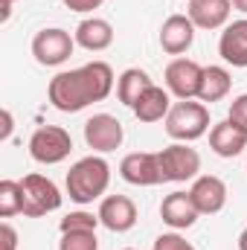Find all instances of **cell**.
<instances>
[{
    "label": "cell",
    "mask_w": 247,
    "mask_h": 250,
    "mask_svg": "<svg viewBox=\"0 0 247 250\" xmlns=\"http://www.w3.org/2000/svg\"><path fill=\"white\" fill-rule=\"evenodd\" d=\"M114 90V70L108 62H90L76 70H64L59 73L50 87L47 96L53 102V108H59L64 114H79L93 102L108 99Z\"/></svg>",
    "instance_id": "obj_1"
},
{
    "label": "cell",
    "mask_w": 247,
    "mask_h": 250,
    "mask_svg": "<svg viewBox=\"0 0 247 250\" xmlns=\"http://www.w3.org/2000/svg\"><path fill=\"white\" fill-rule=\"evenodd\" d=\"M64 184H67L70 201H76V204H90V201H96V198L105 195V189L111 184V166H108V160H102V157H96V154L82 157L79 163L70 166Z\"/></svg>",
    "instance_id": "obj_2"
},
{
    "label": "cell",
    "mask_w": 247,
    "mask_h": 250,
    "mask_svg": "<svg viewBox=\"0 0 247 250\" xmlns=\"http://www.w3.org/2000/svg\"><path fill=\"white\" fill-rule=\"evenodd\" d=\"M209 131V108L204 102H192L181 99L172 105V111L166 114V134L178 143H192L201 140Z\"/></svg>",
    "instance_id": "obj_3"
},
{
    "label": "cell",
    "mask_w": 247,
    "mask_h": 250,
    "mask_svg": "<svg viewBox=\"0 0 247 250\" xmlns=\"http://www.w3.org/2000/svg\"><path fill=\"white\" fill-rule=\"evenodd\" d=\"M70 151H73V137H70V131H64L62 125H41L29 137V154L41 166L62 163V160L70 157Z\"/></svg>",
    "instance_id": "obj_4"
},
{
    "label": "cell",
    "mask_w": 247,
    "mask_h": 250,
    "mask_svg": "<svg viewBox=\"0 0 247 250\" xmlns=\"http://www.w3.org/2000/svg\"><path fill=\"white\" fill-rule=\"evenodd\" d=\"M21 189H23V215L26 218H41L62 207V192L47 175H38V172L26 175L21 181Z\"/></svg>",
    "instance_id": "obj_5"
},
{
    "label": "cell",
    "mask_w": 247,
    "mask_h": 250,
    "mask_svg": "<svg viewBox=\"0 0 247 250\" xmlns=\"http://www.w3.org/2000/svg\"><path fill=\"white\" fill-rule=\"evenodd\" d=\"M157 160H160L166 184H184V181L198 178V172H201V154L195 148H189L186 143H172V146L160 148Z\"/></svg>",
    "instance_id": "obj_6"
},
{
    "label": "cell",
    "mask_w": 247,
    "mask_h": 250,
    "mask_svg": "<svg viewBox=\"0 0 247 250\" xmlns=\"http://www.w3.org/2000/svg\"><path fill=\"white\" fill-rule=\"evenodd\" d=\"M73 47H76V38L67 32V29H41L35 38H32V56L35 62L44 64V67H59L73 56Z\"/></svg>",
    "instance_id": "obj_7"
},
{
    "label": "cell",
    "mask_w": 247,
    "mask_h": 250,
    "mask_svg": "<svg viewBox=\"0 0 247 250\" xmlns=\"http://www.w3.org/2000/svg\"><path fill=\"white\" fill-rule=\"evenodd\" d=\"M120 175H123L125 184H131V187H157V184H166L160 160H157V151L125 154L123 163H120Z\"/></svg>",
    "instance_id": "obj_8"
},
{
    "label": "cell",
    "mask_w": 247,
    "mask_h": 250,
    "mask_svg": "<svg viewBox=\"0 0 247 250\" xmlns=\"http://www.w3.org/2000/svg\"><path fill=\"white\" fill-rule=\"evenodd\" d=\"M123 123L111 114H93L87 123H84V143L99 151V154H108V151H117L123 146Z\"/></svg>",
    "instance_id": "obj_9"
},
{
    "label": "cell",
    "mask_w": 247,
    "mask_h": 250,
    "mask_svg": "<svg viewBox=\"0 0 247 250\" xmlns=\"http://www.w3.org/2000/svg\"><path fill=\"white\" fill-rule=\"evenodd\" d=\"M204 67L192 59H175L166 67V90L178 99H198Z\"/></svg>",
    "instance_id": "obj_10"
},
{
    "label": "cell",
    "mask_w": 247,
    "mask_h": 250,
    "mask_svg": "<svg viewBox=\"0 0 247 250\" xmlns=\"http://www.w3.org/2000/svg\"><path fill=\"white\" fill-rule=\"evenodd\" d=\"M99 221L111 233H128L137 224V204L128 195H108L99 204Z\"/></svg>",
    "instance_id": "obj_11"
},
{
    "label": "cell",
    "mask_w": 247,
    "mask_h": 250,
    "mask_svg": "<svg viewBox=\"0 0 247 250\" xmlns=\"http://www.w3.org/2000/svg\"><path fill=\"white\" fill-rule=\"evenodd\" d=\"M189 195H192V204L198 207L201 215H215L227 204V184L215 175H201V178H195Z\"/></svg>",
    "instance_id": "obj_12"
},
{
    "label": "cell",
    "mask_w": 247,
    "mask_h": 250,
    "mask_svg": "<svg viewBox=\"0 0 247 250\" xmlns=\"http://www.w3.org/2000/svg\"><path fill=\"white\" fill-rule=\"evenodd\" d=\"M195 23L189 21V15H169L160 26V47L169 56H184L195 41Z\"/></svg>",
    "instance_id": "obj_13"
},
{
    "label": "cell",
    "mask_w": 247,
    "mask_h": 250,
    "mask_svg": "<svg viewBox=\"0 0 247 250\" xmlns=\"http://www.w3.org/2000/svg\"><path fill=\"white\" fill-rule=\"evenodd\" d=\"M209 148L218 157H239L247 148V131L233 120H221L209 128Z\"/></svg>",
    "instance_id": "obj_14"
},
{
    "label": "cell",
    "mask_w": 247,
    "mask_h": 250,
    "mask_svg": "<svg viewBox=\"0 0 247 250\" xmlns=\"http://www.w3.org/2000/svg\"><path fill=\"white\" fill-rule=\"evenodd\" d=\"M198 207L192 204V195L189 192H172L163 198L160 204V218L172 227V230H189L195 221H198Z\"/></svg>",
    "instance_id": "obj_15"
},
{
    "label": "cell",
    "mask_w": 247,
    "mask_h": 250,
    "mask_svg": "<svg viewBox=\"0 0 247 250\" xmlns=\"http://www.w3.org/2000/svg\"><path fill=\"white\" fill-rule=\"evenodd\" d=\"M218 56L233 67H247V18L224 26L218 38Z\"/></svg>",
    "instance_id": "obj_16"
},
{
    "label": "cell",
    "mask_w": 247,
    "mask_h": 250,
    "mask_svg": "<svg viewBox=\"0 0 247 250\" xmlns=\"http://www.w3.org/2000/svg\"><path fill=\"white\" fill-rule=\"evenodd\" d=\"M233 12L230 0H189V21L198 29H221L227 26Z\"/></svg>",
    "instance_id": "obj_17"
},
{
    "label": "cell",
    "mask_w": 247,
    "mask_h": 250,
    "mask_svg": "<svg viewBox=\"0 0 247 250\" xmlns=\"http://www.w3.org/2000/svg\"><path fill=\"white\" fill-rule=\"evenodd\" d=\"M73 38H76L79 47H84L90 53H102V50H108L114 44V26L105 18H84L76 26Z\"/></svg>",
    "instance_id": "obj_18"
},
{
    "label": "cell",
    "mask_w": 247,
    "mask_h": 250,
    "mask_svg": "<svg viewBox=\"0 0 247 250\" xmlns=\"http://www.w3.org/2000/svg\"><path fill=\"white\" fill-rule=\"evenodd\" d=\"M131 111H134V117H137L140 123H157V120H166V114L172 111L169 90H163V87L151 84V87L137 99V105H134Z\"/></svg>",
    "instance_id": "obj_19"
},
{
    "label": "cell",
    "mask_w": 247,
    "mask_h": 250,
    "mask_svg": "<svg viewBox=\"0 0 247 250\" xmlns=\"http://www.w3.org/2000/svg\"><path fill=\"white\" fill-rule=\"evenodd\" d=\"M154 82H151V76L145 73V70H140V67H128L123 76L117 79V99L128 105V108H134L137 105V99L151 87Z\"/></svg>",
    "instance_id": "obj_20"
},
{
    "label": "cell",
    "mask_w": 247,
    "mask_h": 250,
    "mask_svg": "<svg viewBox=\"0 0 247 250\" xmlns=\"http://www.w3.org/2000/svg\"><path fill=\"white\" fill-rule=\"evenodd\" d=\"M230 87H233V79H230V73L224 70V67H218V64H209V67H204V79H201V93H198V99L206 105H212V102H221L227 93H230Z\"/></svg>",
    "instance_id": "obj_21"
},
{
    "label": "cell",
    "mask_w": 247,
    "mask_h": 250,
    "mask_svg": "<svg viewBox=\"0 0 247 250\" xmlns=\"http://www.w3.org/2000/svg\"><path fill=\"white\" fill-rule=\"evenodd\" d=\"M18 212H23L21 181H0V218H12Z\"/></svg>",
    "instance_id": "obj_22"
},
{
    "label": "cell",
    "mask_w": 247,
    "mask_h": 250,
    "mask_svg": "<svg viewBox=\"0 0 247 250\" xmlns=\"http://www.w3.org/2000/svg\"><path fill=\"white\" fill-rule=\"evenodd\" d=\"M102 221H99V215H93V212H70V215H64L62 218V233H96V227H99Z\"/></svg>",
    "instance_id": "obj_23"
},
{
    "label": "cell",
    "mask_w": 247,
    "mask_h": 250,
    "mask_svg": "<svg viewBox=\"0 0 247 250\" xmlns=\"http://www.w3.org/2000/svg\"><path fill=\"white\" fill-rule=\"evenodd\" d=\"M59 250H99L96 233H62Z\"/></svg>",
    "instance_id": "obj_24"
},
{
    "label": "cell",
    "mask_w": 247,
    "mask_h": 250,
    "mask_svg": "<svg viewBox=\"0 0 247 250\" xmlns=\"http://www.w3.org/2000/svg\"><path fill=\"white\" fill-rule=\"evenodd\" d=\"M154 250H195V248L178 233H163V236L154 239Z\"/></svg>",
    "instance_id": "obj_25"
},
{
    "label": "cell",
    "mask_w": 247,
    "mask_h": 250,
    "mask_svg": "<svg viewBox=\"0 0 247 250\" xmlns=\"http://www.w3.org/2000/svg\"><path fill=\"white\" fill-rule=\"evenodd\" d=\"M227 120H233L236 125H242V128L247 131V93H242V96H236V99H233Z\"/></svg>",
    "instance_id": "obj_26"
},
{
    "label": "cell",
    "mask_w": 247,
    "mask_h": 250,
    "mask_svg": "<svg viewBox=\"0 0 247 250\" xmlns=\"http://www.w3.org/2000/svg\"><path fill=\"white\" fill-rule=\"evenodd\" d=\"M64 6L70 12H93L102 6V0H64Z\"/></svg>",
    "instance_id": "obj_27"
},
{
    "label": "cell",
    "mask_w": 247,
    "mask_h": 250,
    "mask_svg": "<svg viewBox=\"0 0 247 250\" xmlns=\"http://www.w3.org/2000/svg\"><path fill=\"white\" fill-rule=\"evenodd\" d=\"M0 233H3V245H6V250H18V233H15L12 224H3Z\"/></svg>",
    "instance_id": "obj_28"
},
{
    "label": "cell",
    "mask_w": 247,
    "mask_h": 250,
    "mask_svg": "<svg viewBox=\"0 0 247 250\" xmlns=\"http://www.w3.org/2000/svg\"><path fill=\"white\" fill-rule=\"evenodd\" d=\"M9 134H12V114L3 108V131H0V140H9Z\"/></svg>",
    "instance_id": "obj_29"
},
{
    "label": "cell",
    "mask_w": 247,
    "mask_h": 250,
    "mask_svg": "<svg viewBox=\"0 0 247 250\" xmlns=\"http://www.w3.org/2000/svg\"><path fill=\"white\" fill-rule=\"evenodd\" d=\"M12 6H15V0H3V21H9V15H12Z\"/></svg>",
    "instance_id": "obj_30"
},
{
    "label": "cell",
    "mask_w": 247,
    "mask_h": 250,
    "mask_svg": "<svg viewBox=\"0 0 247 250\" xmlns=\"http://www.w3.org/2000/svg\"><path fill=\"white\" fill-rule=\"evenodd\" d=\"M230 3H233V9H239V12L247 15V0H230Z\"/></svg>",
    "instance_id": "obj_31"
},
{
    "label": "cell",
    "mask_w": 247,
    "mask_h": 250,
    "mask_svg": "<svg viewBox=\"0 0 247 250\" xmlns=\"http://www.w3.org/2000/svg\"><path fill=\"white\" fill-rule=\"evenodd\" d=\"M239 250H247V227L242 230V236H239Z\"/></svg>",
    "instance_id": "obj_32"
},
{
    "label": "cell",
    "mask_w": 247,
    "mask_h": 250,
    "mask_svg": "<svg viewBox=\"0 0 247 250\" xmlns=\"http://www.w3.org/2000/svg\"><path fill=\"white\" fill-rule=\"evenodd\" d=\"M125 250H134V248H125Z\"/></svg>",
    "instance_id": "obj_33"
}]
</instances>
